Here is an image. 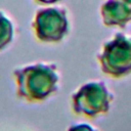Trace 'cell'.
Instances as JSON below:
<instances>
[{"instance_id":"cell-1","label":"cell","mask_w":131,"mask_h":131,"mask_svg":"<svg viewBox=\"0 0 131 131\" xmlns=\"http://www.w3.org/2000/svg\"><path fill=\"white\" fill-rule=\"evenodd\" d=\"M16 95L27 102L45 101L58 90L59 73L54 63L35 62L13 71Z\"/></svg>"},{"instance_id":"cell-4","label":"cell","mask_w":131,"mask_h":131,"mask_svg":"<svg viewBox=\"0 0 131 131\" xmlns=\"http://www.w3.org/2000/svg\"><path fill=\"white\" fill-rule=\"evenodd\" d=\"M32 28L35 37L45 43L60 41L68 32L67 20L61 17V13L52 8L39 10L33 20Z\"/></svg>"},{"instance_id":"cell-5","label":"cell","mask_w":131,"mask_h":131,"mask_svg":"<svg viewBox=\"0 0 131 131\" xmlns=\"http://www.w3.org/2000/svg\"><path fill=\"white\" fill-rule=\"evenodd\" d=\"M15 28L12 19L2 9H0V51L6 49L13 41Z\"/></svg>"},{"instance_id":"cell-7","label":"cell","mask_w":131,"mask_h":131,"mask_svg":"<svg viewBox=\"0 0 131 131\" xmlns=\"http://www.w3.org/2000/svg\"><path fill=\"white\" fill-rule=\"evenodd\" d=\"M37 2H40V3H49V2H52L54 0H36Z\"/></svg>"},{"instance_id":"cell-2","label":"cell","mask_w":131,"mask_h":131,"mask_svg":"<svg viewBox=\"0 0 131 131\" xmlns=\"http://www.w3.org/2000/svg\"><path fill=\"white\" fill-rule=\"evenodd\" d=\"M113 100L114 94L103 81H90L72 94L71 106L76 115L93 119L106 114Z\"/></svg>"},{"instance_id":"cell-3","label":"cell","mask_w":131,"mask_h":131,"mask_svg":"<svg viewBox=\"0 0 131 131\" xmlns=\"http://www.w3.org/2000/svg\"><path fill=\"white\" fill-rule=\"evenodd\" d=\"M98 60L101 71L111 78L131 74V37L117 34L103 45Z\"/></svg>"},{"instance_id":"cell-6","label":"cell","mask_w":131,"mask_h":131,"mask_svg":"<svg viewBox=\"0 0 131 131\" xmlns=\"http://www.w3.org/2000/svg\"><path fill=\"white\" fill-rule=\"evenodd\" d=\"M68 131H99L93 126L86 124V123H79V124H74L72 125Z\"/></svg>"}]
</instances>
